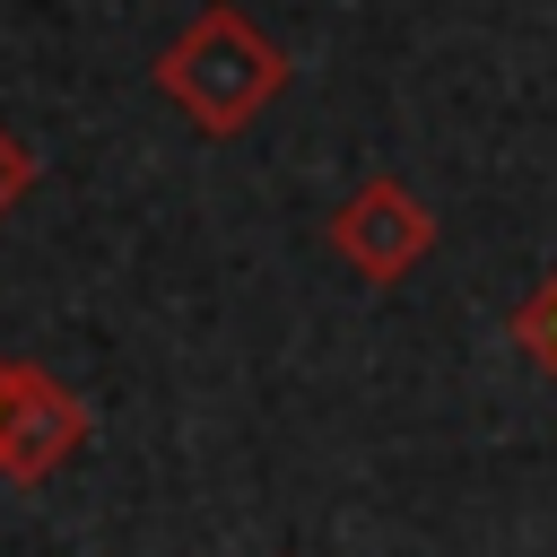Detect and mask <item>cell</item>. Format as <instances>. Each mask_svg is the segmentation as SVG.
<instances>
[{"label": "cell", "instance_id": "5b68a950", "mask_svg": "<svg viewBox=\"0 0 557 557\" xmlns=\"http://www.w3.org/2000/svg\"><path fill=\"white\" fill-rule=\"evenodd\" d=\"M26 191H35V148H26V139L0 122V218H9Z\"/></svg>", "mask_w": 557, "mask_h": 557}, {"label": "cell", "instance_id": "277c9868", "mask_svg": "<svg viewBox=\"0 0 557 557\" xmlns=\"http://www.w3.org/2000/svg\"><path fill=\"white\" fill-rule=\"evenodd\" d=\"M513 348H522V357H531V366L557 383V270H548V278H540V287L513 305Z\"/></svg>", "mask_w": 557, "mask_h": 557}, {"label": "cell", "instance_id": "6da1fadb", "mask_svg": "<svg viewBox=\"0 0 557 557\" xmlns=\"http://www.w3.org/2000/svg\"><path fill=\"white\" fill-rule=\"evenodd\" d=\"M157 96L200 131V139H235L244 122H261L278 96H287V52L235 9V0H209L183 17V35L157 52Z\"/></svg>", "mask_w": 557, "mask_h": 557}, {"label": "cell", "instance_id": "3957f363", "mask_svg": "<svg viewBox=\"0 0 557 557\" xmlns=\"http://www.w3.org/2000/svg\"><path fill=\"white\" fill-rule=\"evenodd\" d=\"M331 252L366 278V287H400L426 252H435V209L400 183V174H366L339 209H331Z\"/></svg>", "mask_w": 557, "mask_h": 557}, {"label": "cell", "instance_id": "7a4b0ae2", "mask_svg": "<svg viewBox=\"0 0 557 557\" xmlns=\"http://www.w3.org/2000/svg\"><path fill=\"white\" fill-rule=\"evenodd\" d=\"M87 444V400L44 357H0V479L44 487Z\"/></svg>", "mask_w": 557, "mask_h": 557}]
</instances>
